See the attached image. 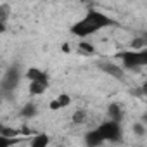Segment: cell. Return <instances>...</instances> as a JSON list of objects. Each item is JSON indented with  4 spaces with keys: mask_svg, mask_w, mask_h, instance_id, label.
<instances>
[{
    "mask_svg": "<svg viewBox=\"0 0 147 147\" xmlns=\"http://www.w3.org/2000/svg\"><path fill=\"white\" fill-rule=\"evenodd\" d=\"M116 23L104 12L100 11H88L82 19H78L75 24L69 28V31L78 36V38H87L90 35H95L99 33L100 30L104 28H109V26H114Z\"/></svg>",
    "mask_w": 147,
    "mask_h": 147,
    "instance_id": "obj_1",
    "label": "cell"
},
{
    "mask_svg": "<svg viewBox=\"0 0 147 147\" xmlns=\"http://www.w3.org/2000/svg\"><path fill=\"white\" fill-rule=\"evenodd\" d=\"M118 59H121V67L123 69H137L147 64V50L144 49H133V50H125L118 54Z\"/></svg>",
    "mask_w": 147,
    "mask_h": 147,
    "instance_id": "obj_2",
    "label": "cell"
},
{
    "mask_svg": "<svg viewBox=\"0 0 147 147\" xmlns=\"http://www.w3.org/2000/svg\"><path fill=\"white\" fill-rule=\"evenodd\" d=\"M97 133L100 135V138L106 142V140H111V142H118L121 138V125L118 121H106L102 123L99 128H97Z\"/></svg>",
    "mask_w": 147,
    "mask_h": 147,
    "instance_id": "obj_3",
    "label": "cell"
},
{
    "mask_svg": "<svg viewBox=\"0 0 147 147\" xmlns=\"http://www.w3.org/2000/svg\"><path fill=\"white\" fill-rule=\"evenodd\" d=\"M19 82H21V71L18 67H9L5 71L2 82H0V90L2 92H14L18 88Z\"/></svg>",
    "mask_w": 147,
    "mask_h": 147,
    "instance_id": "obj_4",
    "label": "cell"
},
{
    "mask_svg": "<svg viewBox=\"0 0 147 147\" xmlns=\"http://www.w3.org/2000/svg\"><path fill=\"white\" fill-rule=\"evenodd\" d=\"M99 67L106 73V75L113 76V78H118V80H125V69L121 67V64H116V62H99Z\"/></svg>",
    "mask_w": 147,
    "mask_h": 147,
    "instance_id": "obj_5",
    "label": "cell"
},
{
    "mask_svg": "<svg viewBox=\"0 0 147 147\" xmlns=\"http://www.w3.org/2000/svg\"><path fill=\"white\" fill-rule=\"evenodd\" d=\"M107 114H109V119L121 123V121H123V118H125V109H123V104H118V102L111 104V106L107 107Z\"/></svg>",
    "mask_w": 147,
    "mask_h": 147,
    "instance_id": "obj_6",
    "label": "cell"
},
{
    "mask_svg": "<svg viewBox=\"0 0 147 147\" xmlns=\"http://www.w3.org/2000/svg\"><path fill=\"white\" fill-rule=\"evenodd\" d=\"M26 78L30 82H47L49 83V75H47L45 71L38 69V67H30L26 71Z\"/></svg>",
    "mask_w": 147,
    "mask_h": 147,
    "instance_id": "obj_7",
    "label": "cell"
},
{
    "mask_svg": "<svg viewBox=\"0 0 147 147\" xmlns=\"http://www.w3.org/2000/svg\"><path fill=\"white\" fill-rule=\"evenodd\" d=\"M49 88L47 82H30V94L31 95H42Z\"/></svg>",
    "mask_w": 147,
    "mask_h": 147,
    "instance_id": "obj_8",
    "label": "cell"
},
{
    "mask_svg": "<svg viewBox=\"0 0 147 147\" xmlns=\"http://www.w3.org/2000/svg\"><path fill=\"white\" fill-rule=\"evenodd\" d=\"M69 104H71V97L67 94H61L55 100L50 102V107L52 109H61V107H67Z\"/></svg>",
    "mask_w": 147,
    "mask_h": 147,
    "instance_id": "obj_9",
    "label": "cell"
},
{
    "mask_svg": "<svg viewBox=\"0 0 147 147\" xmlns=\"http://www.w3.org/2000/svg\"><path fill=\"white\" fill-rule=\"evenodd\" d=\"M7 21H9V7L7 5H2V7H0V33L5 31Z\"/></svg>",
    "mask_w": 147,
    "mask_h": 147,
    "instance_id": "obj_10",
    "label": "cell"
},
{
    "mask_svg": "<svg viewBox=\"0 0 147 147\" xmlns=\"http://www.w3.org/2000/svg\"><path fill=\"white\" fill-rule=\"evenodd\" d=\"M85 142H87L88 145H100V144H104V140L100 138V135L97 133V130H94V131L87 133V137H85Z\"/></svg>",
    "mask_w": 147,
    "mask_h": 147,
    "instance_id": "obj_11",
    "label": "cell"
},
{
    "mask_svg": "<svg viewBox=\"0 0 147 147\" xmlns=\"http://www.w3.org/2000/svg\"><path fill=\"white\" fill-rule=\"evenodd\" d=\"M36 106L33 104V102H30V104H26V106H23V109H21V116L23 118H33V116H36Z\"/></svg>",
    "mask_w": 147,
    "mask_h": 147,
    "instance_id": "obj_12",
    "label": "cell"
},
{
    "mask_svg": "<svg viewBox=\"0 0 147 147\" xmlns=\"http://www.w3.org/2000/svg\"><path fill=\"white\" fill-rule=\"evenodd\" d=\"M78 49H80L82 52H85V54H94V52H95L94 43H90V42H87V40H82L80 45H78Z\"/></svg>",
    "mask_w": 147,
    "mask_h": 147,
    "instance_id": "obj_13",
    "label": "cell"
},
{
    "mask_svg": "<svg viewBox=\"0 0 147 147\" xmlns=\"http://www.w3.org/2000/svg\"><path fill=\"white\" fill-rule=\"evenodd\" d=\"M85 119H87V111L85 109H78L73 114V121L75 123H85Z\"/></svg>",
    "mask_w": 147,
    "mask_h": 147,
    "instance_id": "obj_14",
    "label": "cell"
},
{
    "mask_svg": "<svg viewBox=\"0 0 147 147\" xmlns=\"http://www.w3.org/2000/svg\"><path fill=\"white\" fill-rule=\"evenodd\" d=\"M31 144H33L35 147H40V145H47V144H49V138H47L45 135H40V137H36V138H35Z\"/></svg>",
    "mask_w": 147,
    "mask_h": 147,
    "instance_id": "obj_15",
    "label": "cell"
},
{
    "mask_svg": "<svg viewBox=\"0 0 147 147\" xmlns=\"http://www.w3.org/2000/svg\"><path fill=\"white\" fill-rule=\"evenodd\" d=\"M133 130H135V133H137V135H144V133H145V126H144V125H140V123L133 125Z\"/></svg>",
    "mask_w": 147,
    "mask_h": 147,
    "instance_id": "obj_16",
    "label": "cell"
},
{
    "mask_svg": "<svg viewBox=\"0 0 147 147\" xmlns=\"http://www.w3.org/2000/svg\"><path fill=\"white\" fill-rule=\"evenodd\" d=\"M4 128H5V126H4L2 123H0V135H2V131H4Z\"/></svg>",
    "mask_w": 147,
    "mask_h": 147,
    "instance_id": "obj_17",
    "label": "cell"
},
{
    "mask_svg": "<svg viewBox=\"0 0 147 147\" xmlns=\"http://www.w3.org/2000/svg\"><path fill=\"white\" fill-rule=\"evenodd\" d=\"M0 95H2V90H0Z\"/></svg>",
    "mask_w": 147,
    "mask_h": 147,
    "instance_id": "obj_18",
    "label": "cell"
},
{
    "mask_svg": "<svg viewBox=\"0 0 147 147\" xmlns=\"http://www.w3.org/2000/svg\"><path fill=\"white\" fill-rule=\"evenodd\" d=\"M0 102H2V99H0Z\"/></svg>",
    "mask_w": 147,
    "mask_h": 147,
    "instance_id": "obj_19",
    "label": "cell"
}]
</instances>
